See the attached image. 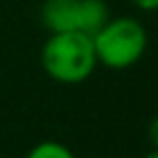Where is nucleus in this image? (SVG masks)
Wrapping results in <instances>:
<instances>
[{
    "label": "nucleus",
    "instance_id": "7",
    "mask_svg": "<svg viewBox=\"0 0 158 158\" xmlns=\"http://www.w3.org/2000/svg\"><path fill=\"white\" fill-rule=\"evenodd\" d=\"M143 158H158V149H156V147H154V149H152V152H149V154H145V156H143Z\"/></svg>",
    "mask_w": 158,
    "mask_h": 158
},
{
    "label": "nucleus",
    "instance_id": "1",
    "mask_svg": "<svg viewBox=\"0 0 158 158\" xmlns=\"http://www.w3.org/2000/svg\"><path fill=\"white\" fill-rule=\"evenodd\" d=\"M44 72L61 85H80L98 67L93 39L87 33H50L41 48Z\"/></svg>",
    "mask_w": 158,
    "mask_h": 158
},
{
    "label": "nucleus",
    "instance_id": "5",
    "mask_svg": "<svg viewBox=\"0 0 158 158\" xmlns=\"http://www.w3.org/2000/svg\"><path fill=\"white\" fill-rule=\"evenodd\" d=\"M130 5H134L136 9L145 11V13H152V11H158V0H128Z\"/></svg>",
    "mask_w": 158,
    "mask_h": 158
},
{
    "label": "nucleus",
    "instance_id": "3",
    "mask_svg": "<svg viewBox=\"0 0 158 158\" xmlns=\"http://www.w3.org/2000/svg\"><path fill=\"white\" fill-rule=\"evenodd\" d=\"M110 18L104 0H44L41 24L48 33H87L93 35Z\"/></svg>",
    "mask_w": 158,
    "mask_h": 158
},
{
    "label": "nucleus",
    "instance_id": "2",
    "mask_svg": "<svg viewBox=\"0 0 158 158\" xmlns=\"http://www.w3.org/2000/svg\"><path fill=\"white\" fill-rule=\"evenodd\" d=\"M93 50L98 63L108 69H128L136 65L147 50L145 26L128 15L108 18L93 35Z\"/></svg>",
    "mask_w": 158,
    "mask_h": 158
},
{
    "label": "nucleus",
    "instance_id": "4",
    "mask_svg": "<svg viewBox=\"0 0 158 158\" xmlns=\"http://www.w3.org/2000/svg\"><path fill=\"white\" fill-rule=\"evenodd\" d=\"M26 158H76L74 152L59 141H41L33 145L26 154Z\"/></svg>",
    "mask_w": 158,
    "mask_h": 158
},
{
    "label": "nucleus",
    "instance_id": "6",
    "mask_svg": "<svg viewBox=\"0 0 158 158\" xmlns=\"http://www.w3.org/2000/svg\"><path fill=\"white\" fill-rule=\"evenodd\" d=\"M147 139H149L152 147H156V149H158V115L149 121V128H147Z\"/></svg>",
    "mask_w": 158,
    "mask_h": 158
}]
</instances>
